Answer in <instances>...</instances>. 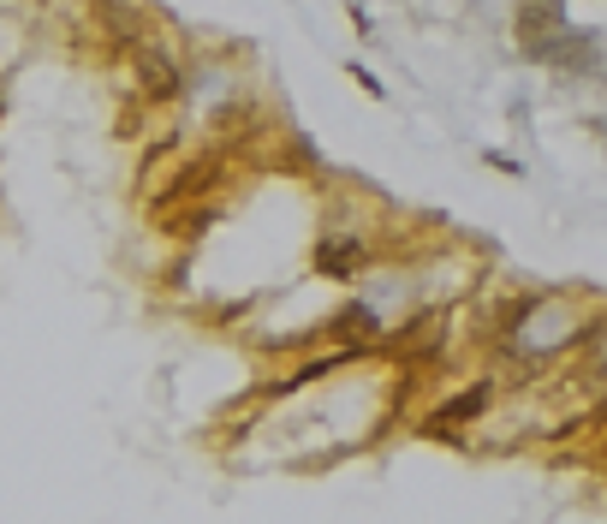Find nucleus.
<instances>
[{
	"label": "nucleus",
	"mask_w": 607,
	"mask_h": 524,
	"mask_svg": "<svg viewBox=\"0 0 607 524\" xmlns=\"http://www.w3.org/2000/svg\"><path fill=\"white\" fill-rule=\"evenodd\" d=\"M126 72H131V90H138L143 108H185V84H191V54L185 42L167 31V19L155 24L138 48L126 54Z\"/></svg>",
	"instance_id": "obj_3"
},
{
	"label": "nucleus",
	"mask_w": 607,
	"mask_h": 524,
	"mask_svg": "<svg viewBox=\"0 0 607 524\" xmlns=\"http://www.w3.org/2000/svg\"><path fill=\"white\" fill-rule=\"evenodd\" d=\"M346 19L351 24H358V31L369 36V31H376V19H369V7H364V0H346Z\"/></svg>",
	"instance_id": "obj_6"
},
{
	"label": "nucleus",
	"mask_w": 607,
	"mask_h": 524,
	"mask_svg": "<svg viewBox=\"0 0 607 524\" xmlns=\"http://www.w3.org/2000/svg\"><path fill=\"white\" fill-rule=\"evenodd\" d=\"M507 400V382L500 375H477L470 387H458V393H447V400L435 405V412H423V435H435V441H465L470 429H483L488 424V412Z\"/></svg>",
	"instance_id": "obj_4"
},
{
	"label": "nucleus",
	"mask_w": 607,
	"mask_h": 524,
	"mask_svg": "<svg viewBox=\"0 0 607 524\" xmlns=\"http://www.w3.org/2000/svg\"><path fill=\"white\" fill-rule=\"evenodd\" d=\"M512 36H518V48H524V61L554 66V72H566V78H584V72H596V61H601V42L589 31H577L566 0H518Z\"/></svg>",
	"instance_id": "obj_2"
},
{
	"label": "nucleus",
	"mask_w": 607,
	"mask_h": 524,
	"mask_svg": "<svg viewBox=\"0 0 607 524\" xmlns=\"http://www.w3.org/2000/svg\"><path fill=\"white\" fill-rule=\"evenodd\" d=\"M607 310H596L589 293H530L518 298L495 328V363L500 370H518V375H542L548 363L584 352L589 340L601 334Z\"/></svg>",
	"instance_id": "obj_1"
},
{
	"label": "nucleus",
	"mask_w": 607,
	"mask_h": 524,
	"mask_svg": "<svg viewBox=\"0 0 607 524\" xmlns=\"http://www.w3.org/2000/svg\"><path fill=\"white\" fill-rule=\"evenodd\" d=\"M346 78L358 84V90H364L369 101H388V84H381V78H376V72H369L364 61H346Z\"/></svg>",
	"instance_id": "obj_5"
}]
</instances>
